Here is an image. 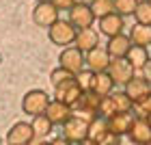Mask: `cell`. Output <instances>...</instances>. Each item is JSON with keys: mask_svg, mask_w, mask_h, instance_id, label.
<instances>
[{"mask_svg": "<svg viewBox=\"0 0 151 145\" xmlns=\"http://www.w3.org/2000/svg\"><path fill=\"white\" fill-rule=\"evenodd\" d=\"M114 87L116 82L110 78V74L108 72H101V74H95V82H93V91L101 95V98H108V95L114 93Z\"/></svg>", "mask_w": 151, "mask_h": 145, "instance_id": "19", "label": "cell"}, {"mask_svg": "<svg viewBox=\"0 0 151 145\" xmlns=\"http://www.w3.org/2000/svg\"><path fill=\"white\" fill-rule=\"evenodd\" d=\"M127 139L134 145H149L151 143V121L149 119H138L136 117L132 130H129Z\"/></svg>", "mask_w": 151, "mask_h": 145, "instance_id": "15", "label": "cell"}, {"mask_svg": "<svg viewBox=\"0 0 151 145\" xmlns=\"http://www.w3.org/2000/svg\"><path fill=\"white\" fill-rule=\"evenodd\" d=\"M50 145H73V143H71L69 139H65V136H54Z\"/></svg>", "mask_w": 151, "mask_h": 145, "instance_id": "34", "label": "cell"}, {"mask_svg": "<svg viewBox=\"0 0 151 145\" xmlns=\"http://www.w3.org/2000/svg\"><path fill=\"white\" fill-rule=\"evenodd\" d=\"M76 80H78V85L82 91H93V82H95V72L91 70H82L78 76H76Z\"/></svg>", "mask_w": 151, "mask_h": 145, "instance_id": "28", "label": "cell"}, {"mask_svg": "<svg viewBox=\"0 0 151 145\" xmlns=\"http://www.w3.org/2000/svg\"><path fill=\"white\" fill-rule=\"evenodd\" d=\"M132 113L138 117V119H151V95L145 98L142 102H138V104H134Z\"/></svg>", "mask_w": 151, "mask_h": 145, "instance_id": "30", "label": "cell"}, {"mask_svg": "<svg viewBox=\"0 0 151 145\" xmlns=\"http://www.w3.org/2000/svg\"><path fill=\"white\" fill-rule=\"evenodd\" d=\"M123 28H125V17L119 15V13H110L106 17H99V33L106 35L108 39L116 37V35H123Z\"/></svg>", "mask_w": 151, "mask_h": 145, "instance_id": "13", "label": "cell"}, {"mask_svg": "<svg viewBox=\"0 0 151 145\" xmlns=\"http://www.w3.org/2000/svg\"><path fill=\"white\" fill-rule=\"evenodd\" d=\"M71 78H76V76L71 74V72H67L65 67H56V70H52V74H50V82L54 87H58V85H63V82H67V80H71Z\"/></svg>", "mask_w": 151, "mask_h": 145, "instance_id": "29", "label": "cell"}, {"mask_svg": "<svg viewBox=\"0 0 151 145\" xmlns=\"http://www.w3.org/2000/svg\"><path fill=\"white\" fill-rule=\"evenodd\" d=\"M58 9L52 4V0H41L32 11V22H35L39 28H47L50 30L54 24L58 22Z\"/></svg>", "mask_w": 151, "mask_h": 145, "instance_id": "5", "label": "cell"}, {"mask_svg": "<svg viewBox=\"0 0 151 145\" xmlns=\"http://www.w3.org/2000/svg\"><path fill=\"white\" fill-rule=\"evenodd\" d=\"M32 141H35V130L28 121L13 123L11 130L6 132V143L9 145H30Z\"/></svg>", "mask_w": 151, "mask_h": 145, "instance_id": "11", "label": "cell"}, {"mask_svg": "<svg viewBox=\"0 0 151 145\" xmlns=\"http://www.w3.org/2000/svg\"><path fill=\"white\" fill-rule=\"evenodd\" d=\"M58 63H60V67H65L67 72L78 76L86 65V54L82 52L80 48L69 46V48H63V52H60V57H58Z\"/></svg>", "mask_w": 151, "mask_h": 145, "instance_id": "4", "label": "cell"}, {"mask_svg": "<svg viewBox=\"0 0 151 145\" xmlns=\"http://www.w3.org/2000/svg\"><path fill=\"white\" fill-rule=\"evenodd\" d=\"M99 145H121V136L110 130V132H108V134L104 136V139L99 141Z\"/></svg>", "mask_w": 151, "mask_h": 145, "instance_id": "31", "label": "cell"}, {"mask_svg": "<svg viewBox=\"0 0 151 145\" xmlns=\"http://www.w3.org/2000/svg\"><path fill=\"white\" fill-rule=\"evenodd\" d=\"M45 115H47V119H50L54 126H65V123L73 117V108L69 104H65V102H60V100H52L47 110H45Z\"/></svg>", "mask_w": 151, "mask_h": 145, "instance_id": "12", "label": "cell"}, {"mask_svg": "<svg viewBox=\"0 0 151 145\" xmlns=\"http://www.w3.org/2000/svg\"><path fill=\"white\" fill-rule=\"evenodd\" d=\"M82 89L78 85V80L71 78V80H67L63 82V85H58V87H54V100H60V102H65V104H69L71 108L78 104V100L82 98Z\"/></svg>", "mask_w": 151, "mask_h": 145, "instance_id": "10", "label": "cell"}, {"mask_svg": "<svg viewBox=\"0 0 151 145\" xmlns=\"http://www.w3.org/2000/svg\"><path fill=\"white\" fill-rule=\"evenodd\" d=\"M50 102H52L50 95H47L43 89H30V91L24 95V100H22V110L26 115H30V117L45 115Z\"/></svg>", "mask_w": 151, "mask_h": 145, "instance_id": "2", "label": "cell"}, {"mask_svg": "<svg viewBox=\"0 0 151 145\" xmlns=\"http://www.w3.org/2000/svg\"><path fill=\"white\" fill-rule=\"evenodd\" d=\"M101 95H97L95 91H84L82 93V98L78 100V104H76V115L80 117H86V119H95V117L99 115V106H101Z\"/></svg>", "mask_w": 151, "mask_h": 145, "instance_id": "7", "label": "cell"}, {"mask_svg": "<svg viewBox=\"0 0 151 145\" xmlns=\"http://www.w3.org/2000/svg\"><path fill=\"white\" fill-rule=\"evenodd\" d=\"M149 121H151V119H149Z\"/></svg>", "mask_w": 151, "mask_h": 145, "instance_id": "38", "label": "cell"}, {"mask_svg": "<svg viewBox=\"0 0 151 145\" xmlns=\"http://www.w3.org/2000/svg\"><path fill=\"white\" fill-rule=\"evenodd\" d=\"M138 9V0H114V11L119 15H134Z\"/></svg>", "mask_w": 151, "mask_h": 145, "instance_id": "27", "label": "cell"}, {"mask_svg": "<svg viewBox=\"0 0 151 145\" xmlns=\"http://www.w3.org/2000/svg\"><path fill=\"white\" fill-rule=\"evenodd\" d=\"M136 121V115L134 113H116L114 117H110L108 119V126H110L112 132H116L119 136H127L129 130H132Z\"/></svg>", "mask_w": 151, "mask_h": 145, "instance_id": "17", "label": "cell"}, {"mask_svg": "<svg viewBox=\"0 0 151 145\" xmlns=\"http://www.w3.org/2000/svg\"><path fill=\"white\" fill-rule=\"evenodd\" d=\"M88 126H91V119L80 117V115L73 113V117L63 126V136L69 139L73 145H80L82 141L88 139Z\"/></svg>", "mask_w": 151, "mask_h": 145, "instance_id": "3", "label": "cell"}, {"mask_svg": "<svg viewBox=\"0 0 151 145\" xmlns=\"http://www.w3.org/2000/svg\"><path fill=\"white\" fill-rule=\"evenodd\" d=\"M110 132V126H108V119H104V117H95V119H91V126H88V139L93 141H101L104 136Z\"/></svg>", "mask_w": 151, "mask_h": 145, "instance_id": "22", "label": "cell"}, {"mask_svg": "<svg viewBox=\"0 0 151 145\" xmlns=\"http://www.w3.org/2000/svg\"><path fill=\"white\" fill-rule=\"evenodd\" d=\"M132 39L129 35H116V37H110L108 39V52H110L112 59H127L129 50H132Z\"/></svg>", "mask_w": 151, "mask_h": 145, "instance_id": "16", "label": "cell"}, {"mask_svg": "<svg viewBox=\"0 0 151 145\" xmlns=\"http://www.w3.org/2000/svg\"><path fill=\"white\" fill-rule=\"evenodd\" d=\"M110 63H112V57L108 52V48H104V46H97L91 52H86V70H91L95 74L108 72Z\"/></svg>", "mask_w": 151, "mask_h": 145, "instance_id": "9", "label": "cell"}, {"mask_svg": "<svg viewBox=\"0 0 151 145\" xmlns=\"http://www.w3.org/2000/svg\"><path fill=\"white\" fill-rule=\"evenodd\" d=\"M140 76H142V78H145L147 82H151V59L147 61V65L140 70Z\"/></svg>", "mask_w": 151, "mask_h": 145, "instance_id": "33", "label": "cell"}, {"mask_svg": "<svg viewBox=\"0 0 151 145\" xmlns=\"http://www.w3.org/2000/svg\"><path fill=\"white\" fill-rule=\"evenodd\" d=\"M69 22L76 26L78 30H84V28H93V22H95V13L91 9V2H76L71 9H69Z\"/></svg>", "mask_w": 151, "mask_h": 145, "instance_id": "6", "label": "cell"}, {"mask_svg": "<svg viewBox=\"0 0 151 145\" xmlns=\"http://www.w3.org/2000/svg\"><path fill=\"white\" fill-rule=\"evenodd\" d=\"M47 37L54 46L60 48H69L76 44V37H78V28L69 22V20H58L56 24L47 30Z\"/></svg>", "mask_w": 151, "mask_h": 145, "instance_id": "1", "label": "cell"}, {"mask_svg": "<svg viewBox=\"0 0 151 145\" xmlns=\"http://www.w3.org/2000/svg\"><path fill=\"white\" fill-rule=\"evenodd\" d=\"M108 74H110V78L116 85L125 87L132 78H136V67L129 63L127 59H112L110 67H108Z\"/></svg>", "mask_w": 151, "mask_h": 145, "instance_id": "8", "label": "cell"}, {"mask_svg": "<svg viewBox=\"0 0 151 145\" xmlns=\"http://www.w3.org/2000/svg\"><path fill=\"white\" fill-rule=\"evenodd\" d=\"M149 59L151 57H149L147 48H140V46H132V50H129V54H127V61L136 67V70H142Z\"/></svg>", "mask_w": 151, "mask_h": 145, "instance_id": "24", "label": "cell"}, {"mask_svg": "<svg viewBox=\"0 0 151 145\" xmlns=\"http://www.w3.org/2000/svg\"><path fill=\"white\" fill-rule=\"evenodd\" d=\"M134 17H136V24L151 26V2H149V0H142V2H138V9H136Z\"/></svg>", "mask_w": 151, "mask_h": 145, "instance_id": "26", "label": "cell"}, {"mask_svg": "<svg viewBox=\"0 0 151 145\" xmlns=\"http://www.w3.org/2000/svg\"><path fill=\"white\" fill-rule=\"evenodd\" d=\"M76 2H78V0H52V4L56 7L58 11H69Z\"/></svg>", "mask_w": 151, "mask_h": 145, "instance_id": "32", "label": "cell"}, {"mask_svg": "<svg viewBox=\"0 0 151 145\" xmlns=\"http://www.w3.org/2000/svg\"><path fill=\"white\" fill-rule=\"evenodd\" d=\"M149 2H151V0H149Z\"/></svg>", "mask_w": 151, "mask_h": 145, "instance_id": "37", "label": "cell"}, {"mask_svg": "<svg viewBox=\"0 0 151 145\" xmlns=\"http://www.w3.org/2000/svg\"><path fill=\"white\" fill-rule=\"evenodd\" d=\"M149 145H151V143H149Z\"/></svg>", "mask_w": 151, "mask_h": 145, "instance_id": "39", "label": "cell"}, {"mask_svg": "<svg viewBox=\"0 0 151 145\" xmlns=\"http://www.w3.org/2000/svg\"><path fill=\"white\" fill-rule=\"evenodd\" d=\"M91 9L95 17H106L114 13V0H91Z\"/></svg>", "mask_w": 151, "mask_h": 145, "instance_id": "25", "label": "cell"}, {"mask_svg": "<svg viewBox=\"0 0 151 145\" xmlns=\"http://www.w3.org/2000/svg\"><path fill=\"white\" fill-rule=\"evenodd\" d=\"M123 91L132 98L134 104H138V102H142L145 98H149V95H151V82H147L142 76H136V78H132V80L125 85Z\"/></svg>", "mask_w": 151, "mask_h": 145, "instance_id": "14", "label": "cell"}, {"mask_svg": "<svg viewBox=\"0 0 151 145\" xmlns=\"http://www.w3.org/2000/svg\"><path fill=\"white\" fill-rule=\"evenodd\" d=\"M80 145H99L97 141H93V139H86V141H82Z\"/></svg>", "mask_w": 151, "mask_h": 145, "instance_id": "36", "label": "cell"}, {"mask_svg": "<svg viewBox=\"0 0 151 145\" xmlns=\"http://www.w3.org/2000/svg\"><path fill=\"white\" fill-rule=\"evenodd\" d=\"M129 39H132L134 46H140V48L151 46V26L134 24V28L129 30Z\"/></svg>", "mask_w": 151, "mask_h": 145, "instance_id": "20", "label": "cell"}, {"mask_svg": "<svg viewBox=\"0 0 151 145\" xmlns=\"http://www.w3.org/2000/svg\"><path fill=\"white\" fill-rule=\"evenodd\" d=\"M76 48H80L82 52H91L93 48L99 46V33L95 28H84V30H78V37H76Z\"/></svg>", "mask_w": 151, "mask_h": 145, "instance_id": "18", "label": "cell"}, {"mask_svg": "<svg viewBox=\"0 0 151 145\" xmlns=\"http://www.w3.org/2000/svg\"><path fill=\"white\" fill-rule=\"evenodd\" d=\"M30 126L35 130V139H47V136L52 134L54 123L47 119V115H37V117H32Z\"/></svg>", "mask_w": 151, "mask_h": 145, "instance_id": "21", "label": "cell"}, {"mask_svg": "<svg viewBox=\"0 0 151 145\" xmlns=\"http://www.w3.org/2000/svg\"><path fill=\"white\" fill-rule=\"evenodd\" d=\"M30 145H50V143H47L45 139H35V141H32Z\"/></svg>", "mask_w": 151, "mask_h": 145, "instance_id": "35", "label": "cell"}, {"mask_svg": "<svg viewBox=\"0 0 151 145\" xmlns=\"http://www.w3.org/2000/svg\"><path fill=\"white\" fill-rule=\"evenodd\" d=\"M110 100H112V106L116 113H132L134 110V102L125 91H114L110 95Z\"/></svg>", "mask_w": 151, "mask_h": 145, "instance_id": "23", "label": "cell"}]
</instances>
